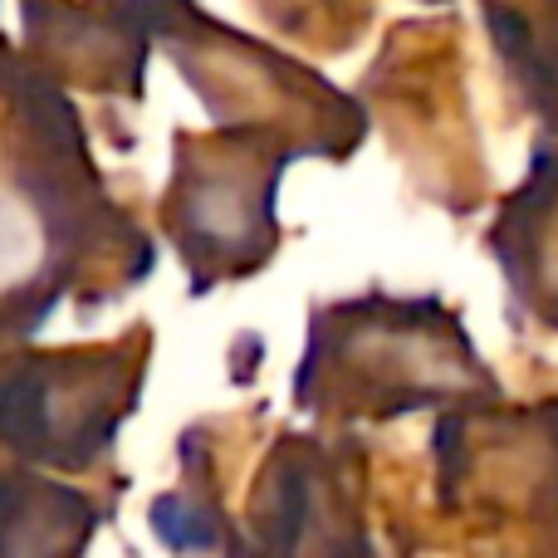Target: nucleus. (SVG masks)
Returning <instances> with one entry per match:
<instances>
[{"mask_svg":"<svg viewBox=\"0 0 558 558\" xmlns=\"http://www.w3.org/2000/svg\"><path fill=\"white\" fill-rule=\"evenodd\" d=\"M153 338L94 348H0V451L45 475L108 461L143 407Z\"/></svg>","mask_w":558,"mask_h":558,"instance_id":"39448f33","label":"nucleus"},{"mask_svg":"<svg viewBox=\"0 0 558 558\" xmlns=\"http://www.w3.org/2000/svg\"><path fill=\"white\" fill-rule=\"evenodd\" d=\"M299 162L284 137L206 128L172 137L162 231L196 299L260 275L279 251V182Z\"/></svg>","mask_w":558,"mask_h":558,"instance_id":"20e7f679","label":"nucleus"},{"mask_svg":"<svg viewBox=\"0 0 558 558\" xmlns=\"http://www.w3.org/2000/svg\"><path fill=\"white\" fill-rule=\"evenodd\" d=\"M157 49L177 64L182 84L202 98L211 128H251L284 137L299 157L348 162L367 137V108L318 69L284 49L221 25L202 5H157Z\"/></svg>","mask_w":558,"mask_h":558,"instance_id":"7ed1b4c3","label":"nucleus"},{"mask_svg":"<svg viewBox=\"0 0 558 558\" xmlns=\"http://www.w3.org/2000/svg\"><path fill=\"white\" fill-rule=\"evenodd\" d=\"M500 558H558V534H524Z\"/></svg>","mask_w":558,"mask_h":558,"instance_id":"ddd939ff","label":"nucleus"},{"mask_svg":"<svg viewBox=\"0 0 558 558\" xmlns=\"http://www.w3.org/2000/svg\"><path fill=\"white\" fill-rule=\"evenodd\" d=\"M481 25L500 78L539 137L558 143V0L539 5H481Z\"/></svg>","mask_w":558,"mask_h":558,"instance_id":"9b49d317","label":"nucleus"},{"mask_svg":"<svg viewBox=\"0 0 558 558\" xmlns=\"http://www.w3.org/2000/svg\"><path fill=\"white\" fill-rule=\"evenodd\" d=\"M153 265V241L108 196L69 94L0 45V348H25L64 299H118Z\"/></svg>","mask_w":558,"mask_h":558,"instance_id":"f257e3e1","label":"nucleus"},{"mask_svg":"<svg viewBox=\"0 0 558 558\" xmlns=\"http://www.w3.org/2000/svg\"><path fill=\"white\" fill-rule=\"evenodd\" d=\"M245 558H373L357 485L318 436H279L235 530Z\"/></svg>","mask_w":558,"mask_h":558,"instance_id":"0eeeda50","label":"nucleus"},{"mask_svg":"<svg viewBox=\"0 0 558 558\" xmlns=\"http://www.w3.org/2000/svg\"><path fill=\"white\" fill-rule=\"evenodd\" d=\"M25 59L59 88L143 98L157 49L153 5H20Z\"/></svg>","mask_w":558,"mask_h":558,"instance_id":"6e6552de","label":"nucleus"},{"mask_svg":"<svg viewBox=\"0 0 558 558\" xmlns=\"http://www.w3.org/2000/svg\"><path fill=\"white\" fill-rule=\"evenodd\" d=\"M226 558H245V549H241V544H231V549H226Z\"/></svg>","mask_w":558,"mask_h":558,"instance_id":"4468645a","label":"nucleus"},{"mask_svg":"<svg viewBox=\"0 0 558 558\" xmlns=\"http://www.w3.org/2000/svg\"><path fill=\"white\" fill-rule=\"evenodd\" d=\"M495 402H505L500 377L446 299L367 289L308 314L294 367V407L308 422L451 416Z\"/></svg>","mask_w":558,"mask_h":558,"instance_id":"f03ea898","label":"nucleus"},{"mask_svg":"<svg viewBox=\"0 0 558 558\" xmlns=\"http://www.w3.org/2000/svg\"><path fill=\"white\" fill-rule=\"evenodd\" d=\"M153 530L157 539L172 554H211V549H231L235 530L226 520L221 500L211 485V461H192L186 481L177 490H167L153 505Z\"/></svg>","mask_w":558,"mask_h":558,"instance_id":"f8f14e48","label":"nucleus"},{"mask_svg":"<svg viewBox=\"0 0 558 558\" xmlns=\"http://www.w3.org/2000/svg\"><path fill=\"white\" fill-rule=\"evenodd\" d=\"M510 314L558 338V143L534 137L530 167L510 186L485 231Z\"/></svg>","mask_w":558,"mask_h":558,"instance_id":"1a4fd4ad","label":"nucleus"},{"mask_svg":"<svg viewBox=\"0 0 558 558\" xmlns=\"http://www.w3.org/2000/svg\"><path fill=\"white\" fill-rule=\"evenodd\" d=\"M98 524V500L64 475L0 465V558H84Z\"/></svg>","mask_w":558,"mask_h":558,"instance_id":"9d476101","label":"nucleus"},{"mask_svg":"<svg viewBox=\"0 0 558 558\" xmlns=\"http://www.w3.org/2000/svg\"><path fill=\"white\" fill-rule=\"evenodd\" d=\"M432 456L441 510L558 534V397L436 416Z\"/></svg>","mask_w":558,"mask_h":558,"instance_id":"423d86ee","label":"nucleus"}]
</instances>
